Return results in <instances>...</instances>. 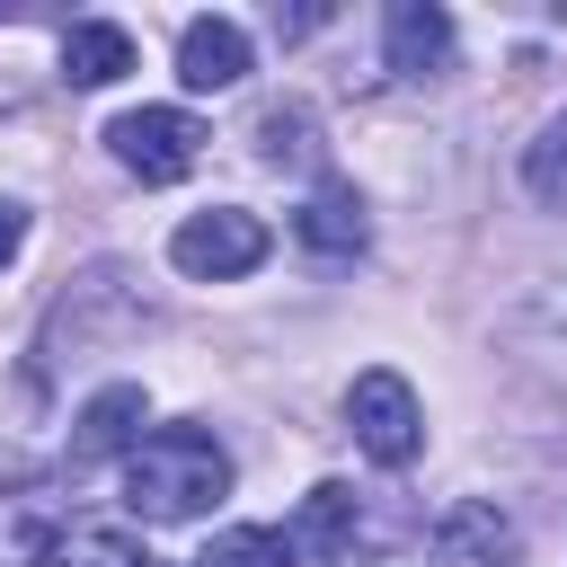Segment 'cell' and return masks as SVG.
<instances>
[{
  "instance_id": "7c38bea8",
  "label": "cell",
  "mask_w": 567,
  "mask_h": 567,
  "mask_svg": "<svg viewBox=\"0 0 567 567\" xmlns=\"http://www.w3.org/2000/svg\"><path fill=\"white\" fill-rule=\"evenodd\" d=\"M44 567H151V558L124 523H71V532H53Z\"/></svg>"
},
{
  "instance_id": "30bf717a",
  "label": "cell",
  "mask_w": 567,
  "mask_h": 567,
  "mask_svg": "<svg viewBox=\"0 0 567 567\" xmlns=\"http://www.w3.org/2000/svg\"><path fill=\"white\" fill-rule=\"evenodd\" d=\"M292 549H310V558H346V549H354V487H337V478H319V487L301 496V523H292Z\"/></svg>"
},
{
  "instance_id": "9c48e42d",
  "label": "cell",
  "mask_w": 567,
  "mask_h": 567,
  "mask_svg": "<svg viewBox=\"0 0 567 567\" xmlns=\"http://www.w3.org/2000/svg\"><path fill=\"white\" fill-rule=\"evenodd\" d=\"M133 434H142V381H115V390H97V399L80 408L71 461H106V452H124Z\"/></svg>"
},
{
  "instance_id": "5b68a950",
  "label": "cell",
  "mask_w": 567,
  "mask_h": 567,
  "mask_svg": "<svg viewBox=\"0 0 567 567\" xmlns=\"http://www.w3.org/2000/svg\"><path fill=\"white\" fill-rule=\"evenodd\" d=\"M177 80H186V89H239V80H248V27H239V18H186V35H177Z\"/></svg>"
},
{
  "instance_id": "8992f818",
  "label": "cell",
  "mask_w": 567,
  "mask_h": 567,
  "mask_svg": "<svg viewBox=\"0 0 567 567\" xmlns=\"http://www.w3.org/2000/svg\"><path fill=\"white\" fill-rule=\"evenodd\" d=\"M381 35H390V71H408V80L452 62V9H434V0H399L381 18Z\"/></svg>"
},
{
  "instance_id": "3957f363",
  "label": "cell",
  "mask_w": 567,
  "mask_h": 567,
  "mask_svg": "<svg viewBox=\"0 0 567 567\" xmlns=\"http://www.w3.org/2000/svg\"><path fill=\"white\" fill-rule=\"evenodd\" d=\"M346 425H354V443H363L381 470H408L416 443H425L416 390H408L399 372H354V390H346Z\"/></svg>"
},
{
  "instance_id": "4fadbf2b",
  "label": "cell",
  "mask_w": 567,
  "mask_h": 567,
  "mask_svg": "<svg viewBox=\"0 0 567 567\" xmlns=\"http://www.w3.org/2000/svg\"><path fill=\"white\" fill-rule=\"evenodd\" d=\"M301 549H292V532H266V523H230V532H213V549L195 558V567H292Z\"/></svg>"
},
{
  "instance_id": "2e32d148",
  "label": "cell",
  "mask_w": 567,
  "mask_h": 567,
  "mask_svg": "<svg viewBox=\"0 0 567 567\" xmlns=\"http://www.w3.org/2000/svg\"><path fill=\"white\" fill-rule=\"evenodd\" d=\"M18 239H27V213H18V204H0V266L18 257Z\"/></svg>"
},
{
  "instance_id": "52a82bcc",
  "label": "cell",
  "mask_w": 567,
  "mask_h": 567,
  "mask_svg": "<svg viewBox=\"0 0 567 567\" xmlns=\"http://www.w3.org/2000/svg\"><path fill=\"white\" fill-rule=\"evenodd\" d=\"M292 230H301V248H310V257H354V248L372 239V221H363V195H354V186H310V195H301V213H292Z\"/></svg>"
},
{
  "instance_id": "6da1fadb",
  "label": "cell",
  "mask_w": 567,
  "mask_h": 567,
  "mask_svg": "<svg viewBox=\"0 0 567 567\" xmlns=\"http://www.w3.org/2000/svg\"><path fill=\"white\" fill-rule=\"evenodd\" d=\"M221 496H230V452L213 434H195V425H159L124 461V505L151 514V523H195Z\"/></svg>"
},
{
  "instance_id": "277c9868",
  "label": "cell",
  "mask_w": 567,
  "mask_h": 567,
  "mask_svg": "<svg viewBox=\"0 0 567 567\" xmlns=\"http://www.w3.org/2000/svg\"><path fill=\"white\" fill-rule=\"evenodd\" d=\"M168 257H177V275H195V284H230V275H248V266L266 257V221L239 213V204H213V213L177 221Z\"/></svg>"
},
{
  "instance_id": "5bb4252c",
  "label": "cell",
  "mask_w": 567,
  "mask_h": 567,
  "mask_svg": "<svg viewBox=\"0 0 567 567\" xmlns=\"http://www.w3.org/2000/svg\"><path fill=\"white\" fill-rule=\"evenodd\" d=\"M523 177H532V195H540V204H567V115H549V124H540V142H532Z\"/></svg>"
},
{
  "instance_id": "9a60e30c",
  "label": "cell",
  "mask_w": 567,
  "mask_h": 567,
  "mask_svg": "<svg viewBox=\"0 0 567 567\" xmlns=\"http://www.w3.org/2000/svg\"><path fill=\"white\" fill-rule=\"evenodd\" d=\"M257 142H266L275 168H284V159H310V106H266V115H257Z\"/></svg>"
},
{
  "instance_id": "ba28073f",
  "label": "cell",
  "mask_w": 567,
  "mask_h": 567,
  "mask_svg": "<svg viewBox=\"0 0 567 567\" xmlns=\"http://www.w3.org/2000/svg\"><path fill=\"white\" fill-rule=\"evenodd\" d=\"M124 71H133V35H124V27L80 18V27L62 35V80H71V89H106V80H124Z\"/></svg>"
},
{
  "instance_id": "7a4b0ae2",
  "label": "cell",
  "mask_w": 567,
  "mask_h": 567,
  "mask_svg": "<svg viewBox=\"0 0 567 567\" xmlns=\"http://www.w3.org/2000/svg\"><path fill=\"white\" fill-rule=\"evenodd\" d=\"M106 151H115L142 186H168V177H186V168H195L204 124H195L186 106H133V115H115V124H106Z\"/></svg>"
},
{
  "instance_id": "8fae6325",
  "label": "cell",
  "mask_w": 567,
  "mask_h": 567,
  "mask_svg": "<svg viewBox=\"0 0 567 567\" xmlns=\"http://www.w3.org/2000/svg\"><path fill=\"white\" fill-rule=\"evenodd\" d=\"M53 505H44V487H0V567H27V558H44L53 549Z\"/></svg>"
}]
</instances>
